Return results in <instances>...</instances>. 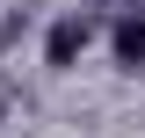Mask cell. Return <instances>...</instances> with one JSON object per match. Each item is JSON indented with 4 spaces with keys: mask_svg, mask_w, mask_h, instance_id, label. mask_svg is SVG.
<instances>
[{
    "mask_svg": "<svg viewBox=\"0 0 145 138\" xmlns=\"http://www.w3.org/2000/svg\"><path fill=\"white\" fill-rule=\"evenodd\" d=\"M80 51H87V22L65 15V22L51 29V44H44V66H51V73H72V58H80Z\"/></svg>",
    "mask_w": 145,
    "mask_h": 138,
    "instance_id": "1",
    "label": "cell"
},
{
    "mask_svg": "<svg viewBox=\"0 0 145 138\" xmlns=\"http://www.w3.org/2000/svg\"><path fill=\"white\" fill-rule=\"evenodd\" d=\"M116 58H123V66H145V15H131L123 29H116Z\"/></svg>",
    "mask_w": 145,
    "mask_h": 138,
    "instance_id": "2",
    "label": "cell"
}]
</instances>
